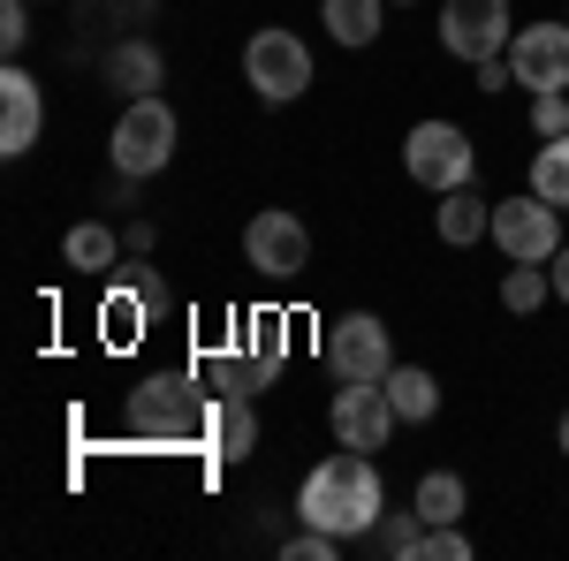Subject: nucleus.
Segmentation results:
<instances>
[{
	"label": "nucleus",
	"instance_id": "30",
	"mask_svg": "<svg viewBox=\"0 0 569 561\" xmlns=\"http://www.w3.org/2000/svg\"><path fill=\"white\" fill-rule=\"evenodd\" d=\"M130 289L144 297V311H152V319H168V289H160V273H152V266H137V273H130Z\"/></svg>",
	"mask_w": 569,
	"mask_h": 561
},
{
	"label": "nucleus",
	"instance_id": "32",
	"mask_svg": "<svg viewBox=\"0 0 569 561\" xmlns=\"http://www.w3.org/2000/svg\"><path fill=\"white\" fill-rule=\"evenodd\" d=\"M547 273H555V297L569 303V243H562V251H555V259H547Z\"/></svg>",
	"mask_w": 569,
	"mask_h": 561
},
{
	"label": "nucleus",
	"instance_id": "24",
	"mask_svg": "<svg viewBox=\"0 0 569 561\" xmlns=\"http://www.w3.org/2000/svg\"><path fill=\"white\" fill-rule=\"evenodd\" d=\"M137 319H152V311H144V297H137V289H114V297H107V311H99V327H107V334H114V342H137V334H144V327H137Z\"/></svg>",
	"mask_w": 569,
	"mask_h": 561
},
{
	"label": "nucleus",
	"instance_id": "26",
	"mask_svg": "<svg viewBox=\"0 0 569 561\" xmlns=\"http://www.w3.org/2000/svg\"><path fill=\"white\" fill-rule=\"evenodd\" d=\"M342 547H350V539H335V531L305 523V531H289V547H281V554H289V561H335Z\"/></svg>",
	"mask_w": 569,
	"mask_h": 561
},
{
	"label": "nucleus",
	"instance_id": "14",
	"mask_svg": "<svg viewBox=\"0 0 569 561\" xmlns=\"http://www.w3.org/2000/svg\"><path fill=\"white\" fill-rule=\"evenodd\" d=\"M206 448H213L220 463H243V455H259V410H251V394H213Z\"/></svg>",
	"mask_w": 569,
	"mask_h": 561
},
{
	"label": "nucleus",
	"instance_id": "11",
	"mask_svg": "<svg viewBox=\"0 0 569 561\" xmlns=\"http://www.w3.org/2000/svg\"><path fill=\"white\" fill-rule=\"evenodd\" d=\"M509 69H517L525 91H569V16H555V23H517Z\"/></svg>",
	"mask_w": 569,
	"mask_h": 561
},
{
	"label": "nucleus",
	"instance_id": "27",
	"mask_svg": "<svg viewBox=\"0 0 569 561\" xmlns=\"http://www.w3.org/2000/svg\"><path fill=\"white\" fill-rule=\"evenodd\" d=\"M531 130L569 137V91H531Z\"/></svg>",
	"mask_w": 569,
	"mask_h": 561
},
{
	"label": "nucleus",
	"instance_id": "5",
	"mask_svg": "<svg viewBox=\"0 0 569 561\" xmlns=\"http://www.w3.org/2000/svg\"><path fill=\"white\" fill-rule=\"evenodd\" d=\"M402 168H410V182H426V190H463V182H479V144L456 130V122H410V137H402Z\"/></svg>",
	"mask_w": 569,
	"mask_h": 561
},
{
	"label": "nucleus",
	"instance_id": "1",
	"mask_svg": "<svg viewBox=\"0 0 569 561\" xmlns=\"http://www.w3.org/2000/svg\"><path fill=\"white\" fill-rule=\"evenodd\" d=\"M380 517H388V485H380V463L365 448H342V455L311 463L305 485H297V523H319V531H335L350 547Z\"/></svg>",
	"mask_w": 569,
	"mask_h": 561
},
{
	"label": "nucleus",
	"instance_id": "15",
	"mask_svg": "<svg viewBox=\"0 0 569 561\" xmlns=\"http://www.w3.org/2000/svg\"><path fill=\"white\" fill-rule=\"evenodd\" d=\"M433 228H440V243H448V251H471L479 236H493V206L479 198V182H463V190H440Z\"/></svg>",
	"mask_w": 569,
	"mask_h": 561
},
{
	"label": "nucleus",
	"instance_id": "23",
	"mask_svg": "<svg viewBox=\"0 0 569 561\" xmlns=\"http://www.w3.org/2000/svg\"><path fill=\"white\" fill-rule=\"evenodd\" d=\"M531 190L569 213V137H539V152H531Z\"/></svg>",
	"mask_w": 569,
	"mask_h": 561
},
{
	"label": "nucleus",
	"instance_id": "20",
	"mask_svg": "<svg viewBox=\"0 0 569 561\" xmlns=\"http://www.w3.org/2000/svg\"><path fill=\"white\" fill-rule=\"evenodd\" d=\"M410 509L426 523H463L471 517V493H463V478L456 471H426L418 478V493H410Z\"/></svg>",
	"mask_w": 569,
	"mask_h": 561
},
{
	"label": "nucleus",
	"instance_id": "22",
	"mask_svg": "<svg viewBox=\"0 0 569 561\" xmlns=\"http://www.w3.org/2000/svg\"><path fill=\"white\" fill-rule=\"evenodd\" d=\"M555 297V273L531 259H509V273H501V303L517 311V319H539V303Z\"/></svg>",
	"mask_w": 569,
	"mask_h": 561
},
{
	"label": "nucleus",
	"instance_id": "16",
	"mask_svg": "<svg viewBox=\"0 0 569 561\" xmlns=\"http://www.w3.org/2000/svg\"><path fill=\"white\" fill-rule=\"evenodd\" d=\"M122 228H107V220H77L69 236H61V266L69 273H107V266H122Z\"/></svg>",
	"mask_w": 569,
	"mask_h": 561
},
{
	"label": "nucleus",
	"instance_id": "12",
	"mask_svg": "<svg viewBox=\"0 0 569 561\" xmlns=\"http://www.w3.org/2000/svg\"><path fill=\"white\" fill-rule=\"evenodd\" d=\"M39 130H46V91H39V77L31 69H0V152L8 160H23L31 144H39Z\"/></svg>",
	"mask_w": 569,
	"mask_h": 561
},
{
	"label": "nucleus",
	"instance_id": "19",
	"mask_svg": "<svg viewBox=\"0 0 569 561\" xmlns=\"http://www.w3.org/2000/svg\"><path fill=\"white\" fill-rule=\"evenodd\" d=\"M243 342H251V388L266 394L273 380H281V364H289V319H281V311H259Z\"/></svg>",
	"mask_w": 569,
	"mask_h": 561
},
{
	"label": "nucleus",
	"instance_id": "34",
	"mask_svg": "<svg viewBox=\"0 0 569 561\" xmlns=\"http://www.w3.org/2000/svg\"><path fill=\"white\" fill-rule=\"evenodd\" d=\"M395 8H410V0H395Z\"/></svg>",
	"mask_w": 569,
	"mask_h": 561
},
{
	"label": "nucleus",
	"instance_id": "4",
	"mask_svg": "<svg viewBox=\"0 0 569 561\" xmlns=\"http://www.w3.org/2000/svg\"><path fill=\"white\" fill-rule=\"evenodd\" d=\"M243 84L259 91L266 107H289L311 91V46L289 31V23H266L243 39Z\"/></svg>",
	"mask_w": 569,
	"mask_h": 561
},
{
	"label": "nucleus",
	"instance_id": "8",
	"mask_svg": "<svg viewBox=\"0 0 569 561\" xmlns=\"http://www.w3.org/2000/svg\"><path fill=\"white\" fill-rule=\"evenodd\" d=\"M493 243H501V259L547 266L555 251H562V206H547L539 190H525V198H501V206H493Z\"/></svg>",
	"mask_w": 569,
	"mask_h": 561
},
{
	"label": "nucleus",
	"instance_id": "35",
	"mask_svg": "<svg viewBox=\"0 0 569 561\" xmlns=\"http://www.w3.org/2000/svg\"><path fill=\"white\" fill-rule=\"evenodd\" d=\"M562 16H569V8H562Z\"/></svg>",
	"mask_w": 569,
	"mask_h": 561
},
{
	"label": "nucleus",
	"instance_id": "21",
	"mask_svg": "<svg viewBox=\"0 0 569 561\" xmlns=\"http://www.w3.org/2000/svg\"><path fill=\"white\" fill-rule=\"evenodd\" d=\"M418 539H426V517L418 509H388L357 547H372V554H388V561H418Z\"/></svg>",
	"mask_w": 569,
	"mask_h": 561
},
{
	"label": "nucleus",
	"instance_id": "33",
	"mask_svg": "<svg viewBox=\"0 0 569 561\" xmlns=\"http://www.w3.org/2000/svg\"><path fill=\"white\" fill-rule=\"evenodd\" d=\"M555 440H562V455H569V410H562V425H555Z\"/></svg>",
	"mask_w": 569,
	"mask_h": 561
},
{
	"label": "nucleus",
	"instance_id": "3",
	"mask_svg": "<svg viewBox=\"0 0 569 561\" xmlns=\"http://www.w3.org/2000/svg\"><path fill=\"white\" fill-rule=\"evenodd\" d=\"M176 107L152 91V99H122V122H114V137H107V160H114V174L122 182H144V174H160L168 160H176Z\"/></svg>",
	"mask_w": 569,
	"mask_h": 561
},
{
	"label": "nucleus",
	"instance_id": "2",
	"mask_svg": "<svg viewBox=\"0 0 569 561\" xmlns=\"http://www.w3.org/2000/svg\"><path fill=\"white\" fill-rule=\"evenodd\" d=\"M206 418H213V394L198 372H152L130 388V410L122 425L137 440H160V448H182V440H206Z\"/></svg>",
	"mask_w": 569,
	"mask_h": 561
},
{
	"label": "nucleus",
	"instance_id": "7",
	"mask_svg": "<svg viewBox=\"0 0 569 561\" xmlns=\"http://www.w3.org/2000/svg\"><path fill=\"white\" fill-rule=\"evenodd\" d=\"M243 259H251V273H266V281H297L311 266V228L289 206H266V213H251V228H243Z\"/></svg>",
	"mask_w": 569,
	"mask_h": 561
},
{
	"label": "nucleus",
	"instance_id": "17",
	"mask_svg": "<svg viewBox=\"0 0 569 561\" xmlns=\"http://www.w3.org/2000/svg\"><path fill=\"white\" fill-rule=\"evenodd\" d=\"M380 388H388V402H395L402 425H433V418H440V380L426 372V364H395Z\"/></svg>",
	"mask_w": 569,
	"mask_h": 561
},
{
	"label": "nucleus",
	"instance_id": "10",
	"mask_svg": "<svg viewBox=\"0 0 569 561\" xmlns=\"http://www.w3.org/2000/svg\"><path fill=\"white\" fill-rule=\"evenodd\" d=\"M327 425H335V440H342V448L380 455V448H388V432L402 425V418H395V402H388V388H380V380H342V388H335V402H327Z\"/></svg>",
	"mask_w": 569,
	"mask_h": 561
},
{
	"label": "nucleus",
	"instance_id": "13",
	"mask_svg": "<svg viewBox=\"0 0 569 561\" xmlns=\"http://www.w3.org/2000/svg\"><path fill=\"white\" fill-rule=\"evenodd\" d=\"M168 84V53L152 39H114L107 46V91H122V99H152V91Z\"/></svg>",
	"mask_w": 569,
	"mask_h": 561
},
{
	"label": "nucleus",
	"instance_id": "18",
	"mask_svg": "<svg viewBox=\"0 0 569 561\" xmlns=\"http://www.w3.org/2000/svg\"><path fill=\"white\" fill-rule=\"evenodd\" d=\"M388 8L395 0H319V23H327L335 46H372L380 23H388Z\"/></svg>",
	"mask_w": 569,
	"mask_h": 561
},
{
	"label": "nucleus",
	"instance_id": "25",
	"mask_svg": "<svg viewBox=\"0 0 569 561\" xmlns=\"http://www.w3.org/2000/svg\"><path fill=\"white\" fill-rule=\"evenodd\" d=\"M418 561H471V531H463V523H426Z\"/></svg>",
	"mask_w": 569,
	"mask_h": 561
},
{
	"label": "nucleus",
	"instance_id": "29",
	"mask_svg": "<svg viewBox=\"0 0 569 561\" xmlns=\"http://www.w3.org/2000/svg\"><path fill=\"white\" fill-rule=\"evenodd\" d=\"M471 84H479V91H509V84H517L509 53H493V61H471Z\"/></svg>",
	"mask_w": 569,
	"mask_h": 561
},
{
	"label": "nucleus",
	"instance_id": "9",
	"mask_svg": "<svg viewBox=\"0 0 569 561\" xmlns=\"http://www.w3.org/2000/svg\"><path fill=\"white\" fill-rule=\"evenodd\" d=\"M327 364H335V380H388L395 372L388 319L380 311H342L327 327Z\"/></svg>",
	"mask_w": 569,
	"mask_h": 561
},
{
	"label": "nucleus",
	"instance_id": "6",
	"mask_svg": "<svg viewBox=\"0 0 569 561\" xmlns=\"http://www.w3.org/2000/svg\"><path fill=\"white\" fill-rule=\"evenodd\" d=\"M509 39H517L509 0H440V46L456 61H493L509 53Z\"/></svg>",
	"mask_w": 569,
	"mask_h": 561
},
{
	"label": "nucleus",
	"instance_id": "31",
	"mask_svg": "<svg viewBox=\"0 0 569 561\" xmlns=\"http://www.w3.org/2000/svg\"><path fill=\"white\" fill-rule=\"evenodd\" d=\"M122 243H130V259H144L160 236H152V220H130V228H122Z\"/></svg>",
	"mask_w": 569,
	"mask_h": 561
},
{
	"label": "nucleus",
	"instance_id": "28",
	"mask_svg": "<svg viewBox=\"0 0 569 561\" xmlns=\"http://www.w3.org/2000/svg\"><path fill=\"white\" fill-rule=\"evenodd\" d=\"M0 46H8V53L31 46V0H0Z\"/></svg>",
	"mask_w": 569,
	"mask_h": 561
}]
</instances>
